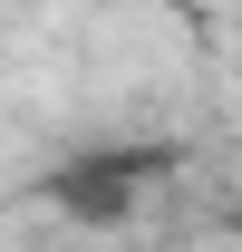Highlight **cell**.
I'll return each instance as SVG.
<instances>
[{
    "label": "cell",
    "instance_id": "cell-1",
    "mask_svg": "<svg viewBox=\"0 0 242 252\" xmlns=\"http://www.w3.org/2000/svg\"><path fill=\"white\" fill-rule=\"evenodd\" d=\"M165 146H88V156H68L59 175H49V204H59L68 223H136V204H146L155 185H165Z\"/></svg>",
    "mask_w": 242,
    "mask_h": 252
}]
</instances>
